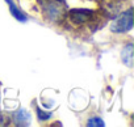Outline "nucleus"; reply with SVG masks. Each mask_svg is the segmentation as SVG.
Returning a JSON list of instances; mask_svg holds the SVG:
<instances>
[{
  "mask_svg": "<svg viewBox=\"0 0 134 127\" xmlns=\"http://www.w3.org/2000/svg\"><path fill=\"white\" fill-rule=\"evenodd\" d=\"M133 29V9H127L122 15L114 19L110 25V30L114 33H126Z\"/></svg>",
  "mask_w": 134,
  "mask_h": 127,
  "instance_id": "1",
  "label": "nucleus"
},
{
  "mask_svg": "<svg viewBox=\"0 0 134 127\" xmlns=\"http://www.w3.org/2000/svg\"><path fill=\"white\" fill-rule=\"evenodd\" d=\"M40 4L42 7V11H43L45 16L49 20L55 21L57 19L60 17L62 8H60V2L59 0H40Z\"/></svg>",
  "mask_w": 134,
  "mask_h": 127,
  "instance_id": "2",
  "label": "nucleus"
},
{
  "mask_svg": "<svg viewBox=\"0 0 134 127\" xmlns=\"http://www.w3.org/2000/svg\"><path fill=\"white\" fill-rule=\"evenodd\" d=\"M92 15H93V12L90 9H71L70 11V20L74 24L80 25V24L87 22L90 19H92Z\"/></svg>",
  "mask_w": 134,
  "mask_h": 127,
  "instance_id": "3",
  "label": "nucleus"
},
{
  "mask_svg": "<svg viewBox=\"0 0 134 127\" xmlns=\"http://www.w3.org/2000/svg\"><path fill=\"white\" fill-rule=\"evenodd\" d=\"M13 119L16 120V123H17L19 126H26V124H29L30 114H29L26 110L21 109V110H19V111H16V113L13 114Z\"/></svg>",
  "mask_w": 134,
  "mask_h": 127,
  "instance_id": "4",
  "label": "nucleus"
},
{
  "mask_svg": "<svg viewBox=\"0 0 134 127\" xmlns=\"http://www.w3.org/2000/svg\"><path fill=\"white\" fill-rule=\"evenodd\" d=\"M133 45H127L122 50V62L127 67H133Z\"/></svg>",
  "mask_w": 134,
  "mask_h": 127,
  "instance_id": "5",
  "label": "nucleus"
},
{
  "mask_svg": "<svg viewBox=\"0 0 134 127\" xmlns=\"http://www.w3.org/2000/svg\"><path fill=\"white\" fill-rule=\"evenodd\" d=\"M5 2L8 3V5H9V11H11V13H12V16H13L15 19H17L19 21H26V16H25L21 11L17 9V7L15 5V3L12 2V0H5Z\"/></svg>",
  "mask_w": 134,
  "mask_h": 127,
  "instance_id": "6",
  "label": "nucleus"
},
{
  "mask_svg": "<svg viewBox=\"0 0 134 127\" xmlns=\"http://www.w3.org/2000/svg\"><path fill=\"white\" fill-rule=\"evenodd\" d=\"M88 126H97V127H101V126H104V122H103V119L101 118H91L90 120H88V123H87Z\"/></svg>",
  "mask_w": 134,
  "mask_h": 127,
  "instance_id": "7",
  "label": "nucleus"
},
{
  "mask_svg": "<svg viewBox=\"0 0 134 127\" xmlns=\"http://www.w3.org/2000/svg\"><path fill=\"white\" fill-rule=\"evenodd\" d=\"M37 114H38L40 120H46V119H49V118L51 117V113H45L42 109H38V110H37Z\"/></svg>",
  "mask_w": 134,
  "mask_h": 127,
  "instance_id": "8",
  "label": "nucleus"
},
{
  "mask_svg": "<svg viewBox=\"0 0 134 127\" xmlns=\"http://www.w3.org/2000/svg\"><path fill=\"white\" fill-rule=\"evenodd\" d=\"M59 2H60V0H59Z\"/></svg>",
  "mask_w": 134,
  "mask_h": 127,
  "instance_id": "9",
  "label": "nucleus"
}]
</instances>
